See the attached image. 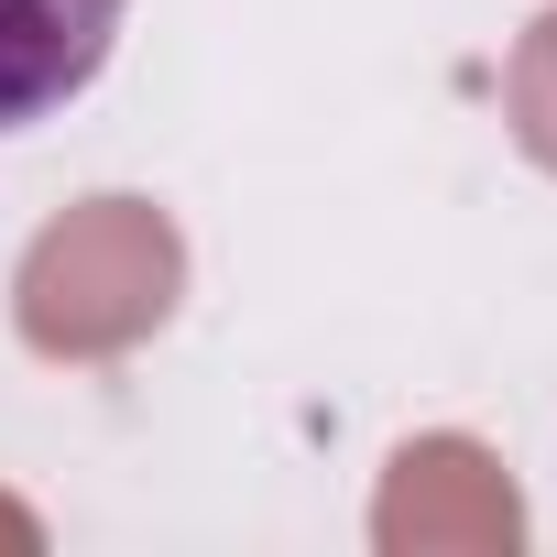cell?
Returning a JSON list of instances; mask_svg holds the SVG:
<instances>
[{
    "instance_id": "obj_1",
    "label": "cell",
    "mask_w": 557,
    "mask_h": 557,
    "mask_svg": "<svg viewBox=\"0 0 557 557\" xmlns=\"http://www.w3.org/2000/svg\"><path fill=\"white\" fill-rule=\"evenodd\" d=\"M132 0H0V132H34L99 88Z\"/></svg>"
}]
</instances>
